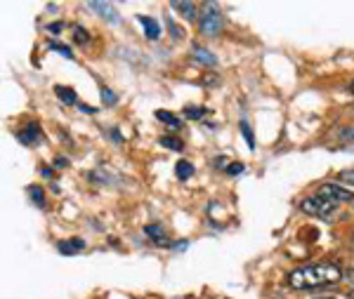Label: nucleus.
I'll return each mask as SVG.
<instances>
[{
  "label": "nucleus",
  "instance_id": "obj_1",
  "mask_svg": "<svg viewBox=\"0 0 354 299\" xmlns=\"http://www.w3.org/2000/svg\"><path fill=\"white\" fill-rule=\"evenodd\" d=\"M342 280V273L335 264H310L288 273V285L293 290H317L324 285H335Z\"/></svg>",
  "mask_w": 354,
  "mask_h": 299
},
{
  "label": "nucleus",
  "instance_id": "obj_2",
  "mask_svg": "<svg viewBox=\"0 0 354 299\" xmlns=\"http://www.w3.org/2000/svg\"><path fill=\"white\" fill-rule=\"evenodd\" d=\"M198 28H201V33H203V36H208V38L218 36V33L222 31V15L218 10V5L203 3L201 17H198Z\"/></svg>",
  "mask_w": 354,
  "mask_h": 299
},
{
  "label": "nucleus",
  "instance_id": "obj_3",
  "mask_svg": "<svg viewBox=\"0 0 354 299\" xmlns=\"http://www.w3.org/2000/svg\"><path fill=\"white\" fill-rule=\"evenodd\" d=\"M335 208H338V203H330V200L322 198V195H312V198L300 200V210L305 212V215L319 217V220H328L335 212Z\"/></svg>",
  "mask_w": 354,
  "mask_h": 299
},
{
  "label": "nucleus",
  "instance_id": "obj_4",
  "mask_svg": "<svg viewBox=\"0 0 354 299\" xmlns=\"http://www.w3.org/2000/svg\"><path fill=\"white\" fill-rule=\"evenodd\" d=\"M319 195L330 200V203H354V193L347 186H342V184H324L319 189Z\"/></svg>",
  "mask_w": 354,
  "mask_h": 299
},
{
  "label": "nucleus",
  "instance_id": "obj_5",
  "mask_svg": "<svg viewBox=\"0 0 354 299\" xmlns=\"http://www.w3.org/2000/svg\"><path fill=\"white\" fill-rule=\"evenodd\" d=\"M88 8L95 10V12H100L106 21H111V24H116L118 21V12L111 3H88Z\"/></svg>",
  "mask_w": 354,
  "mask_h": 299
},
{
  "label": "nucleus",
  "instance_id": "obj_6",
  "mask_svg": "<svg viewBox=\"0 0 354 299\" xmlns=\"http://www.w3.org/2000/svg\"><path fill=\"white\" fill-rule=\"evenodd\" d=\"M57 250L62 252V255H78V252L85 250V240L83 238H68V240H62L59 245H57Z\"/></svg>",
  "mask_w": 354,
  "mask_h": 299
},
{
  "label": "nucleus",
  "instance_id": "obj_7",
  "mask_svg": "<svg viewBox=\"0 0 354 299\" xmlns=\"http://www.w3.org/2000/svg\"><path fill=\"white\" fill-rule=\"evenodd\" d=\"M19 142L24 144V146H31V144H36L38 139H41V128H38L36 123H31V125H26L24 130L19 132Z\"/></svg>",
  "mask_w": 354,
  "mask_h": 299
},
{
  "label": "nucleus",
  "instance_id": "obj_8",
  "mask_svg": "<svg viewBox=\"0 0 354 299\" xmlns=\"http://www.w3.org/2000/svg\"><path fill=\"white\" fill-rule=\"evenodd\" d=\"M137 21L142 24V28H145V33H147V38L149 40H156L158 36H161V26H158V21L156 19H151V17H137Z\"/></svg>",
  "mask_w": 354,
  "mask_h": 299
},
{
  "label": "nucleus",
  "instance_id": "obj_9",
  "mask_svg": "<svg viewBox=\"0 0 354 299\" xmlns=\"http://www.w3.org/2000/svg\"><path fill=\"white\" fill-rule=\"evenodd\" d=\"M194 59L201 61V64H205V66H215V64H218V57L210 55L208 50H203V48H194Z\"/></svg>",
  "mask_w": 354,
  "mask_h": 299
},
{
  "label": "nucleus",
  "instance_id": "obj_10",
  "mask_svg": "<svg viewBox=\"0 0 354 299\" xmlns=\"http://www.w3.org/2000/svg\"><path fill=\"white\" fill-rule=\"evenodd\" d=\"M156 118L161 120V123L168 125L170 130H177V128H182V120L173 116V113H168V111H156Z\"/></svg>",
  "mask_w": 354,
  "mask_h": 299
},
{
  "label": "nucleus",
  "instance_id": "obj_11",
  "mask_svg": "<svg viewBox=\"0 0 354 299\" xmlns=\"http://www.w3.org/2000/svg\"><path fill=\"white\" fill-rule=\"evenodd\" d=\"M57 97H59L64 104H76V92H73L71 88H64V85H57L55 88Z\"/></svg>",
  "mask_w": 354,
  "mask_h": 299
},
{
  "label": "nucleus",
  "instance_id": "obj_12",
  "mask_svg": "<svg viewBox=\"0 0 354 299\" xmlns=\"http://www.w3.org/2000/svg\"><path fill=\"white\" fill-rule=\"evenodd\" d=\"M173 8L185 17V19H194V17H196V5L194 3H173Z\"/></svg>",
  "mask_w": 354,
  "mask_h": 299
},
{
  "label": "nucleus",
  "instance_id": "obj_13",
  "mask_svg": "<svg viewBox=\"0 0 354 299\" xmlns=\"http://www.w3.org/2000/svg\"><path fill=\"white\" fill-rule=\"evenodd\" d=\"M175 172H177V177H180V180H189V177L194 175V168H192V163H187V160H180Z\"/></svg>",
  "mask_w": 354,
  "mask_h": 299
},
{
  "label": "nucleus",
  "instance_id": "obj_14",
  "mask_svg": "<svg viewBox=\"0 0 354 299\" xmlns=\"http://www.w3.org/2000/svg\"><path fill=\"white\" fill-rule=\"evenodd\" d=\"M145 233H147V235H151V238L156 240V243H163V235H165V233H163V229L158 226V224H149V226L145 229Z\"/></svg>",
  "mask_w": 354,
  "mask_h": 299
},
{
  "label": "nucleus",
  "instance_id": "obj_15",
  "mask_svg": "<svg viewBox=\"0 0 354 299\" xmlns=\"http://www.w3.org/2000/svg\"><path fill=\"white\" fill-rule=\"evenodd\" d=\"M161 144H163V146H168L170 151H182V148H185L180 139H175V137H168V135L161 137Z\"/></svg>",
  "mask_w": 354,
  "mask_h": 299
},
{
  "label": "nucleus",
  "instance_id": "obj_16",
  "mask_svg": "<svg viewBox=\"0 0 354 299\" xmlns=\"http://www.w3.org/2000/svg\"><path fill=\"white\" fill-rule=\"evenodd\" d=\"M165 24H168L170 33H173V38H175V40H182V38H185V31H182V28H177V24L173 21V17H168V19H165Z\"/></svg>",
  "mask_w": 354,
  "mask_h": 299
},
{
  "label": "nucleus",
  "instance_id": "obj_17",
  "mask_svg": "<svg viewBox=\"0 0 354 299\" xmlns=\"http://www.w3.org/2000/svg\"><path fill=\"white\" fill-rule=\"evenodd\" d=\"M203 113H205V108H203V106H187V108H185V116H187V118H192V120L201 118Z\"/></svg>",
  "mask_w": 354,
  "mask_h": 299
},
{
  "label": "nucleus",
  "instance_id": "obj_18",
  "mask_svg": "<svg viewBox=\"0 0 354 299\" xmlns=\"http://www.w3.org/2000/svg\"><path fill=\"white\" fill-rule=\"evenodd\" d=\"M28 195H31V198H33V203L43 205L45 195H43V189H41V186H31V189H28Z\"/></svg>",
  "mask_w": 354,
  "mask_h": 299
},
{
  "label": "nucleus",
  "instance_id": "obj_19",
  "mask_svg": "<svg viewBox=\"0 0 354 299\" xmlns=\"http://www.w3.org/2000/svg\"><path fill=\"white\" fill-rule=\"evenodd\" d=\"M338 180L342 184H347V186H352L354 189V170H342L340 175H338Z\"/></svg>",
  "mask_w": 354,
  "mask_h": 299
},
{
  "label": "nucleus",
  "instance_id": "obj_20",
  "mask_svg": "<svg viewBox=\"0 0 354 299\" xmlns=\"http://www.w3.org/2000/svg\"><path fill=\"white\" fill-rule=\"evenodd\" d=\"M50 48H53V50H57V52H59V55H64L66 59H71V57H73V52H71V50H68L66 45H62V43H50Z\"/></svg>",
  "mask_w": 354,
  "mask_h": 299
},
{
  "label": "nucleus",
  "instance_id": "obj_21",
  "mask_svg": "<svg viewBox=\"0 0 354 299\" xmlns=\"http://www.w3.org/2000/svg\"><path fill=\"white\" fill-rule=\"evenodd\" d=\"M241 132H243V137H245V142H248V146L250 148H255V139H253V135H250V128H248V123H241Z\"/></svg>",
  "mask_w": 354,
  "mask_h": 299
},
{
  "label": "nucleus",
  "instance_id": "obj_22",
  "mask_svg": "<svg viewBox=\"0 0 354 299\" xmlns=\"http://www.w3.org/2000/svg\"><path fill=\"white\" fill-rule=\"evenodd\" d=\"M73 31H76V43L85 45V43H88V40H90V36H88V31H85V28L76 26V28H73Z\"/></svg>",
  "mask_w": 354,
  "mask_h": 299
},
{
  "label": "nucleus",
  "instance_id": "obj_23",
  "mask_svg": "<svg viewBox=\"0 0 354 299\" xmlns=\"http://www.w3.org/2000/svg\"><path fill=\"white\" fill-rule=\"evenodd\" d=\"M102 99H104V104H116V95H113L111 90H102Z\"/></svg>",
  "mask_w": 354,
  "mask_h": 299
},
{
  "label": "nucleus",
  "instance_id": "obj_24",
  "mask_svg": "<svg viewBox=\"0 0 354 299\" xmlns=\"http://www.w3.org/2000/svg\"><path fill=\"white\" fill-rule=\"evenodd\" d=\"M227 172H230V175H241L243 165L241 163H230V165H227Z\"/></svg>",
  "mask_w": 354,
  "mask_h": 299
},
{
  "label": "nucleus",
  "instance_id": "obj_25",
  "mask_svg": "<svg viewBox=\"0 0 354 299\" xmlns=\"http://www.w3.org/2000/svg\"><path fill=\"white\" fill-rule=\"evenodd\" d=\"M62 28H64V24H62V21H55V24H50V26H48V31H50V33H59Z\"/></svg>",
  "mask_w": 354,
  "mask_h": 299
},
{
  "label": "nucleus",
  "instance_id": "obj_26",
  "mask_svg": "<svg viewBox=\"0 0 354 299\" xmlns=\"http://www.w3.org/2000/svg\"><path fill=\"white\" fill-rule=\"evenodd\" d=\"M342 137H345V139H354V128L342 130Z\"/></svg>",
  "mask_w": 354,
  "mask_h": 299
},
{
  "label": "nucleus",
  "instance_id": "obj_27",
  "mask_svg": "<svg viewBox=\"0 0 354 299\" xmlns=\"http://www.w3.org/2000/svg\"><path fill=\"white\" fill-rule=\"evenodd\" d=\"M55 165H57V168H68V160H64V158H57V160H55Z\"/></svg>",
  "mask_w": 354,
  "mask_h": 299
},
{
  "label": "nucleus",
  "instance_id": "obj_28",
  "mask_svg": "<svg viewBox=\"0 0 354 299\" xmlns=\"http://www.w3.org/2000/svg\"><path fill=\"white\" fill-rule=\"evenodd\" d=\"M81 111H83V113H95V108H93V106H85V104H83V106H81Z\"/></svg>",
  "mask_w": 354,
  "mask_h": 299
},
{
  "label": "nucleus",
  "instance_id": "obj_29",
  "mask_svg": "<svg viewBox=\"0 0 354 299\" xmlns=\"http://www.w3.org/2000/svg\"><path fill=\"white\" fill-rule=\"evenodd\" d=\"M41 175H43V177H53V170H48V168H43V170H41Z\"/></svg>",
  "mask_w": 354,
  "mask_h": 299
},
{
  "label": "nucleus",
  "instance_id": "obj_30",
  "mask_svg": "<svg viewBox=\"0 0 354 299\" xmlns=\"http://www.w3.org/2000/svg\"><path fill=\"white\" fill-rule=\"evenodd\" d=\"M347 280H352L354 283V271H347Z\"/></svg>",
  "mask_w": 354,
  "mask_h": 299
},
{
  "label": "nucleus",
  "instance_id": "obj_31",
  "mask_svg": "<svg viewBox=\"0 0 354 299\" xmlns=\"http://www.w3.org/2000/svg\"><path fill=\"white\" fill-rule=\"evenodd\" d=\"M350 95H354V80H352V83H350Z\"/></svg>",
  "mask_w": 354,
  "mask_h": 299
},
{
  "label": "nucleus",
  "instance_id": "obj_32",
  "mask_svg": "<svg viewBox=\"0 0 354 299\" xmlns=\"http://www.w3.org/2000/svg\"><path fill=\"white\" fill-rule=\"evenodd\" d=\"M352 243H354V233H352Z\"/></svg>",
  "mask_w": 354,
  "mask_h": 299
},
{
  "label": "nucleus",
  "instance_id": "obj_33",
  "mask_svg": "<svg viewBox=\"0 0 354 299\" xmlns=\"http://www.w3.org/2000/svg\"><path fill=\"white\" fill-rule=\"evenodd\" d=\"M352 297H354V290H352Z\"/></svg>",
  "mask_w": 354,
  "mask_h": 299
},
{
  "label": "nucleus",
  "instance_id": "obj_34",
  "mask_svg": "<svg viewBox=\"0 0 354 299\" xmlns=\"http://www.w3.org/2000/svg\"><path fill=\"white\" fill-rule=\"evenodd\" d=\"M352 108H354V106H352Z\"/></svg>",
  "mask_w": 354,
  "mask_h": 299
}]
</instances>
